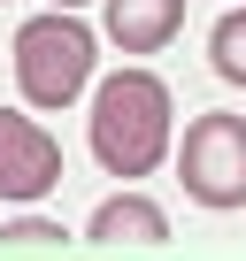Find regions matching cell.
Masks as SVG:
<instances>
[{
  "label": "cell",
  "instance_id": "obj_1",
  "mask_svg": "<svg viewBox=\"0 0 246 261\" xmlns=\"http://www.w3.org/2000/svg\"><path fill=\"white\" fill-rule=\"evenodd\" d=\"M92 154L108 177H146L169 154V85L154 69H115L92 92Z\"/></svg>",
  "mask_w": 246,
  "mask_h": 261
},
{
  "label": "cell",
  "instance_id": "obj_2",
  "mask_svg": "<svg viewBox=\"0 0 246 261\" xmlns=\"http://www.w3.org/2000/svg\"><path fill=\"white\" fill-rule=\"evenodd\" d=\"M16 85L31 108H69L92 85V31L77 23V8H46L16 31Z\"/></svg>",
  "mask_w": 246,
  "mask_h": 261
},
{
  "label": "cell",
  "instance_id": "obj_3",
  "mask_svg": "<svg viewBox=\"0 0 246 261\" xmlns=\"http://www.w3.org/2000/svg\"><path fill=\"white\" fill-rule=\"evenodd\" d=\"M177 177L200 207H246V115H192Z\"/></svg>",
  "mask_w": 246,
  "mask_h": 261
},
{
  "label": "cell",
  "instance_id": "obj_4",
  "mask_svg": "<svg viewBox=\"0 0 246 261\" xmlns=\"http://www.w3.org/2000/svg\"><path fill=\"white\" fill-rule=\"evenodd\" d=\"M54 185H62V146H54V130H39V123L16 115V108H0V200L31 207V200H46Z\"/></svg>",
  "mask_w": 246,
  "mask_h": 261
},
{
  "label": "cell",
  "instance_id": "obj_5",
  "mask_svg": "<svg viewBox=\"0 0 246 261\" xmlns=\"http://www.w3.org/2000/svg\"><path fill=\"white\" fill-rule=\"evenodd\" d=\"M185 31V0H108V39L123 54H162Z\"/></svg>",
  "mask_w": 246,
  "mask_h": 261
},
{
  "label": "cell",
  "instance_id": "obj_6",
  "mask_svg": "<svg viewBox=\"0 0 246 261\" xmlns=\"http://www.w3.org/2000/svg\"><path fill=\"white\" fill-rule=\"evenodd\" d=\"M92 238L100 246H162L169 238V215L146 200V192H115L92 207Z\"/></svg>",
  "mask_w": 246,
  "mask_h": 261
},
{
  "label": "cell",
  "instance_id": "obj_7",
  "mask_svg": "<svg viewBox=\"0 0 246 261\" xmlns=\"http://www.w3.org/2000/svg\"><path fill=\"white\" fill-rule=\"evenodd\" d=\"M208 62L223 85H246V8H223V23L208 31Z\"/></svg>",
  "mask_w": 246,
  "mask_h": 261
},
{
  "label": "cell",
  "instance_id": "obj_8",
  "mask_svg": "<svg viewBox=\"0 0 246 261\" xmlns=\"http://www.w3.org/2000/svg\"><path fill=\"white\" fill-rule=\"evenodd\" d=\"M0 238H8V246H54V238H62V223H39V215H23V223H8V230H0Z\"/></svg>",
  "mask_w": 246,
  "mask_h": 261
},
{
  "label": "cell",
  "instance_id": "obj_9",
  "mask_svg": "<svg viewBox=\"0 0 246 261\" xmlns=\"http://www.w3.org/2000/svg\"><path fill=\"white\" fill-rule=\"evenodd\" d=\"M54 8H85V0H54Z\"/></svg>",
  "mask_w": 246,
  "mask_h": 261
}]
</instances>
